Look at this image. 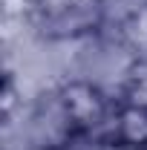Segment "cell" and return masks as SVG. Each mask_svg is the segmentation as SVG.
I'll use <instances>...</instances> for the list:
<instances>
[{
	"mask_svg": "<svg viewBox=\"0 0 147 150\" xmlns=\"http://www.w3.org/2000/svg\"><path fill=\"white\" fill-rule=\"evenodd\" d=\"M61 110L66 112L69 124L75 127V133H92L101 130L110 115H107V98L101 93L98 84L84 81V78H75L61 84V90L55 93Z\"/></svg>",
	"mask_w": 147,
	"mask_h": 150,
	"instance_id": "1",
	"label": "cell"
},
{
	"mask_svg": "<svg viewBox=\"0 0 147 150\" xmlns=\"http://www.w3.org/2000/svg\"><path fill=\"white\" fill-rule=\"evenodd\" d=\"M112 144L118 150H147V110L121 104L112 118Z\"/></svg>",
	"mask_w": 147,
	"mask_h": 150,
	"instance_id": "2",
	"label": "cell"
},
{
	"mask_svg": "<svg viewBox=\"0 0 147 150\" xmlns=\"http://www.w3.org/2000/svg\"><path fill=\"white\" fill-rule=\"evenodd\" d=\"M121 38H124V46L136 61L147 58V6L141 12H136L133 18L121 26Z\"/></svg>",
	"mask_w": 147,
	"mask_h": 150,
	"instance_id": "3",
	"label": "cell"
}]
</instances>
